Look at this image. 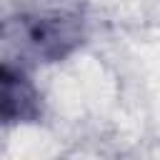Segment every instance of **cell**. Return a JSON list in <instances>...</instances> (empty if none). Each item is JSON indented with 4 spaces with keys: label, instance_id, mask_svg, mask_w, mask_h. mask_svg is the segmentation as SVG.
Returning <instances> with one entry per match:
<instances>
[{
    "label": "cell",
    "instance_id": "cell-1",
    "mask_svg": "<svg viewBox=\"0 0 160 160\" xmlns=\"http://www.w3.org/2000/svg\"><path fill=\"white\" fill-rule=\"evenodd\" d=\"M40 118V92L22 68L0 62V125H20Z\"/></svg>",
    "mask_w": 160,
    "mask_h": 160
},
{
    "label": "cell",
    "instance_id": "cell-2",
    "mask_svg": "<svg viewBox=\"0 0 160 160\" xmlns=\"http://www.w3.org/2000/svg\"><path fill=\"white\" fill-rule=\"evenodd\" d=\"M78 42H80L78 22L68 15H60V12L35 15V18H28L25 22V45L45 60L65 58Z\"/></svg>",
    "mask_w": 160,
    "mask_h": 160
}]
</instances>
